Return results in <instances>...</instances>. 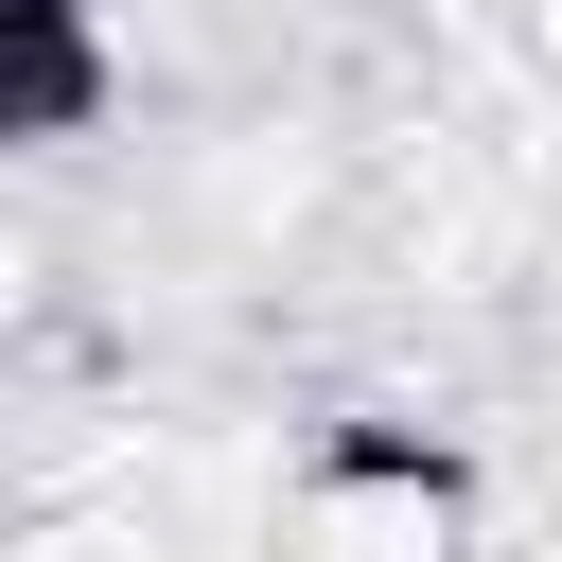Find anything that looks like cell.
Listing matches in <instances>:
<instances>
[{
    "label": "cell",
    "mask_w": 562,
    "mask_h": 562,
    "mask_svg": "<svg viewBox=\"0 0 562 562\" xmlns=\"http://www.w3.org/2000/svg\"><path fill=\"white\" fill-rule=\"evenodd\" d=\"M439 544H457V492H439V457H404V439L316 457L299 509H281V562H439Z\"/></svg>",
    "instance_id": "cell-1"
}]
</instances>
